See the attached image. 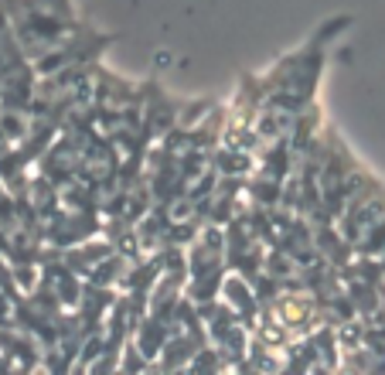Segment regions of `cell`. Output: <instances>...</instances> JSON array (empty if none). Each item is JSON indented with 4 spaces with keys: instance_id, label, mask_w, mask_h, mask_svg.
<instances>
[{
    "instance_id": "1",
    "label": "cell",
    "mask_w": 385,
    "mask_h": 375,
    "mask_svg": "<svg viewBox=\"0 0 385 375\" xmlns=\"http://www.w3.org/2000/svg\"><path fill=\"white\" fill-rule=\"evenodd\" d=\"M276 314H280V321H283V324H300V321L310 314V304L304 300V297L287 294L280 304H276Z\"/></svg>"
}]
</instances>
